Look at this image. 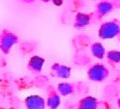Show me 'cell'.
Returning <instances> with one entry per match:
<instances>
[{
  "instance_id": "obj_1",
  "label": "cell",
  "mask_w": 120,
  "mask_h": 109,
  "mask_svg": "<svg viewBox=\"0 0 120 109\" xmlns=\"http://www.w3.org/2000/svg\"><path fill=\"white\" fill-rule=\"evenodd\" d=\"M98 37L101 39L120 38V21L113 19L103 23L98 29Z\"/></svg>"
},
{
  "instance_id": "obj_2",
  "label": "cell",
  "mask_w": 120,
  "mask_h": 109,
  "mask_svg": "<svg viewBox=\"0 0 120 109\" xmlns=\"http://www.w3.org/2000/svg\"><path fill=\"white\" fill-rule=\"evenodd\" d=\"M110 75V70L101 63H95L87 70V78L93 82H102Z\"/></svg>"
},
{
  "instance_id": "obj_3",
  "label": "cell",
  "mask_w": 120,
  "mask_h": 109,
  "mask_svg": "<svg viewBox=\"0 0 120 109\" xmlns=\"http://www.w3.org/2000/svg\"><path fill=\"white\" fill-rule=\"evenodd\" d=\"M18 36L15 33L8 29H4L0 33V50L4 54H8L12 46L18 42Z\"/></svg>"
},
{
  "instance_id": "obj_4",
  "label": "cell",
  "mask_w": 120,
  "mask_h": 109,
  "mask_svg": "<svg viewBox=\"0 0 120 109\" xmlns=\"http://www.w3.org/2000/svg\"><path fill=\"white\" fill-rule=\"evenodd\" d=\"M115 8H117V6L115 5L114 2H111V1H102L100 3H98L96 6V9L93 12V20L94 21H98V20H101L104 16H106L107 14H109L111 11H112Z\"/></svg>"
},
{
  "instance_id": "obj_5",
  "label": "cell",
  "mask_w": 120,
  "mask_h": 109,
  "mask_svg": "<svg viewBox=\"0 0 120 109\" xmlns=\"http://www.w3.org/2000/svg\"><path fill=\"white\" fill-rule=\"evenodd\" d=\"M50 74L55 78L67 79V78H69L71 75V68L67 65L55 62L51 66Z\"/></svg>"
},
{
  "instance_id": "obj_6",
  "label": "cell",
  "mask_w": 120,
  "mask_h": 109,
  "mask_svg": "<svg viewBox=\"0 0 120 109\" xmlns=\"http://www.w3.org/2000/svg\"><path fill=\"white\" fill-rule=\"evenodd\" d=\"M60 94L56 88L52 86H49L47 88V98H46V106L49 109H57L61 103Z\"/></svg>"
},
{
  "instance_id": "obj_7",
  "label": "cell",
  "mask_w": 120,
  "mask_h": 109,
  "mask_svg": "<svg viewBox=\"0 0 120 109\" xmlns=\"http://www.w3.org/2000/svg\"><path fill=\"white\" fill-rule=\"evenodd\" d=\"M24 105L26 109H45L46 101L39 95H30L25 98Z\"/></svg>"
},
{
  "instance_id": "obj_8",
  "label": "cell",
  "mask_w": 120,
  "mask_h": 109,
  "mask_svg": "<svg viewBox=\"0 0 120 109\" xmlns=\"http://www.w3.org/2000/svg\"><path fill=\"white\" fill-rule=\"evenodd\" d=\"M56 89L61 96H68V95H72V94H75L81 91L80 85L75 84V83H67V82L59 83L57 85Z\"/></svg>"
},
{
  "instance_id": "obj_9",
  "label": "cell",
  "mask_w": 120,
  "mask_h": 109,
  "mask_svg": "<svg viewBox=\"0 0 120 109\" xmlns=\"http://www.w3.org/2000/svg\"><path fill=\"white\" fill-rule=\"evenodd\" d=\"M92 21H93V13L87 14V13L79 12L75 16L73 26L76 29H82L86 27L88 24H90Z\"/></svg>"
},
{
  "instance_id": "obj_10",
  "label": "cell",
  "mask_w": 120,
  "mask_h": 109,
  "mask_svg": "<svg viewBox=\"0 0 120 109\" xmlns=\"http://www.w3.org/2000/svg\"><path fill=\"white\" fill-rule=\"evenodd\" d=\"M45 59L39 55H33L29 58L27 63V70L32 73H39L42 70Z\"/></svg>"
},
{
  "instance_id": "obj_11",
  "label": "cell",
  "mask_w": 120,
  "mask_h": 109,
  "mask_svg": "<svg viewBox=\"0 0 120 109\" xmlns=\"http://www.w3.org/2000/svg\"><path fill=\"white\" fill-rule=\"evenodd\" d=\"M98 101L93 96H86L81 99L77 103V109H98Z\"/></svg>"
},
{
  "instance_id": "obj_12",
  "label": "cell",
  "mask_w": 120,
  "mask_h": 109,
  "mask_svg": "<svg viewBox=\"0 0 120 109\" xmlns=\"http://www.w3.org/2000/svg\"><path fill=\"white\" fill-rule=\"evenodd\" d=\"M90 52L92 55L98 59H103L106 55V50L104 46L98 41L92 43V45L90 46Z\"/></svg>"
},
{
  "instance_id": "obj_13",
  "label": "cell",
  "mask_w": 120,
  "mask_h": 109,
  "mask_svg": "<svg viewBox=\"0 0 120 109\" xmlns=\"http://www.w3.org/2000/svg\"><path fill=\"white\" fill-rule=\"evenodd\" d=\"M106 59L112 64L120 63V51L111 50L106 53Z\"/></svg>"
},
{
  "instance_id": "obj_14",
  "label": "cell",
  "mask_w": 120,
  "mask_h": 109,
  "mask_svg": "<svg viewBox=\"0 0 120 109\" xmlns=\"http://www.w3.org/2000/svg\"><path fill=\"white\" fill-rule=\"evenodd\" d=\"M53 3H54L56 6H60V5H62L63 1H62V0H53Z\"/></svg>"
},
{
  "instance_id": "obj_15",
  "label": "cell",
  "mask_w": 120,
  "mask_h": 109,
  "mask_svg": "<svg viewBox=\"0 0 120 109\" xmlns=\"http://www.w3.org/2000/svg\"><path fill=\"white\" fill-rule=\"evenodd\" d=\"M116 104H117V106H118V108L120 109V98L117 100V101H116Z\"/></svg>"
}]
</instances>
